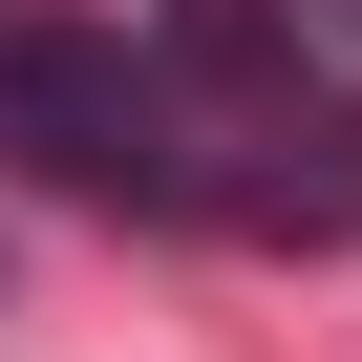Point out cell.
Returning a JSON list of instances; mask_svg holds the SVG:
<instances>
[{"mask_svg":"<svg viewBox=\"0 0 362 362\" xmlns=\"http://www.w3.org/2000/svg\"><path fill=\"white\" fill-rule=\"evenodd\" d=\"M170 107H192V214L277 256H362V86L277 43V0H170Z\"/></svg>","mask_w":362,"mask_h":362,"instance_id":"obj_1","label":"cell"},{"mask_svg":"<svg viewBox=\"0 0 362 362\" xmlns=\"http://www.w3.org/2000/svg\"><path fill=\"white\" fill-rule=\"evenodd\" d=\"M0 149L43 192H107V214H192V107L128 22H0Z\"/></svg>","mask_w":362,"mask_h":362,"instance_id":"obj_2","label":"cell"},{"mask_svg":"<svg viewBox=\"0 0 362 362\" xmlns=\"http://www.w3.org/2000/svg\"><path fill=\"white\" fill-rule=\"evenodd\" d=\"M341 22H362V0H341Z\"/></svg>","mask_w":362,"mask_h":362,"instance_id":"obj_3","label":"cell"}]
</instances>
